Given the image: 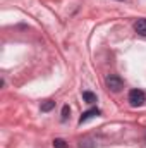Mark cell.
I'll return each mask as SVG.
<instances>
[{
	"mask_svg": "<svg viewBox=\"0 0 146 148\" xmlns=\"http://www.w3.org/2000/svg\"><path fill=\"white\" fill-rule=\"evenodd\" d=\"M105 84H107V88H108L110 91H113V93H119V91L124 88V81H122V77L117 76V74L107 76V77H105Z\"/></svg>",
	"mask_w": 146,
	"mask_h": 148,
	"instance_id": "cell-1",
	"label": "cell"
},
{
	"mask_svg": "<svg viewBox=\"0 0 146 148\" xmlns=\"http://www.w3.org/2000/svg\"><path fill=\"white\" fill-rule=\"evenodd\" d=\"M129 103L132 105V107H141L143 103L146 102V95H145V91L143 90H131L129 91Z\"/></svg>",
	"mask_w": 146,
	"mask_h": 148,
	"instance_id": "cell-2",
	"label": "cell"
},
{
	"mask_svg": "<svg viewBox=\"0 0 146 148\" xmlns=\"http://www.w3.org/2000/svg\"><path fill=\"white\" fill-rule=\"evenodd\" d=\"M134 31L141 36H146V19H138L134 23Z\"/></svg>",
	"mask_w": 146,
	"mask_h": 148,
	"instance_id": "cell-3",
	"label": "cell"
},
{
	"mask_svg": "<svg viewBox=\"0 0 146 148\" xmlns=\"http://www.w3.org/2000/svg\"><path fill=\"white\" fill-rule=\"evenodd\" d=\"M95 115H100V110H98V109H89V110L83 112V115H81V119H79V124H83V122L89 121V119H91V117H95Z\"/></svg>",
	"mask_w": 146,
	"mask_h": 148,
	"instance_id": "cell-4",
	"label": "cell"
},
{
	"mask_svg": "<svg viewBox=\"0 0 146 148\" xmlns=\"http://www.w3.org/2000/svg\"><path fill=\"white\" fill-rule=\"evenodd\" d=\"M83 100L86 103H95L96 102V95L91 93V91H83Z\"/></svg>",
	"mask_w": 146,
	"mask_h": 148,
	"instance_id": "cell-5",
	"label": "cell"
},
{
	"mask_svg": "<svg viewBox=\"0 0 146 148\" xmlns=\"http://www.w3.org/2000/svg\"><path fill=\"white\" fill-rule=\"evenodd\" d=\"M53 107H55V102L53 100H45L41 103V112H50Z\"/></svg>",
	"mask_w": 146,
	"mask_h": 148,
	"instance_id": "cell-6",
	"label": "cell"
},
{
	"mask_svg": "<svg viewBox=\"0 0 146 148\" xmlns=\"http://www.w3.org/2000/svg\"><path fill=\"white\" fill-rule=\"evenodd\" d=\"M53 147L55 148H67L69 145H67L62 138H57V140H53Z\"/></svg>",
	"mask_w": 146,
	"mask_h": 148,
	"instance_id": "cell-7",
	"label": "cell"
},
{
	"mask_svg": "<svg viewBox=\"0 0 146 148\" xmlns=\"http://www.w3.org/2000/svg\"><path fill=\"white\" fill-rule=\"evenodd\" d=\"M69 115H71V109H69V105H64V107H62V121H67Z\"/></svg>",
	"mask_w": 146,
	"mask_h": 148,
	"instance_id": "cell-8",
	"label": "cell"
}]
</instances>
